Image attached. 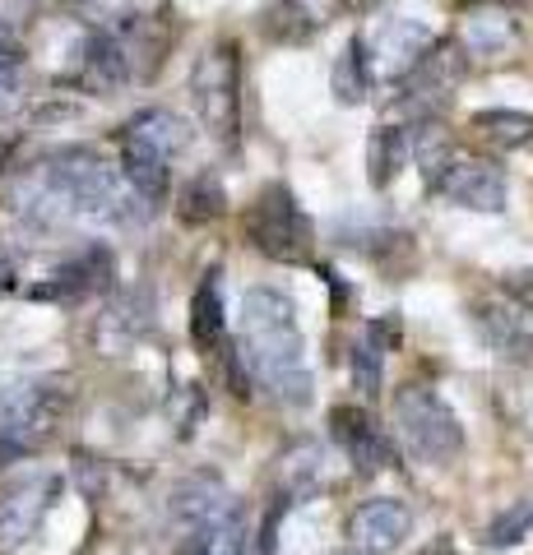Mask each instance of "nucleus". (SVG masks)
<instances>
[{"instance_id":"1","label":"nucleus","mask_w":533,"mask_h":555,"mask_svg":"<svg viewBox=\"0 0 533 555\" xmlns=\"http://www.w3.org/2000/svg\"><path fill=\"white\" fill-rule=\"evenodd\" d=\"M10 204L38 228H65V222H130V204L140 199L122 181V171L102 163L93 149H61L20 171Z\"/></svg>"},{"instance_id":"2","label":"nucleus","mask_w":533,"mask_h":555,"mask_svg":"<svg viewBox=\"0 0 533 555\" xmlns=\"http://www.w3.org/2000/svg\"><path fill=\"white\" fill-rule=\"evenodd\" d=\"M237 357L251 385L269 389L288 408L312 403V366H306V338L297 324V306L279 287H251L242 297V338Z\"/></svg>"},{"instance_id":"3","label":"nucleus","mask_w":533,"mask_h":555,"mask_svg":"<svg viewBox=\"0 0 533 555\" xmlns=\"http://www.w3.org/2000/svg\"><path fill=\"white\" fill-rule=\"evenodd\" d=\"M394 426L404 449L427 467H450L464 454V422L432 385H404L394 393Z\"/></svg>"},{"instance_id":"4","label":"nucleus","mask_w":533,"mask_h":555,"mask_svg":"<svg viewBox=\"0 0 533 555\" xmlns=\"http://www.w3.org/2000/svg\"><path fill=\"white\" fill-rule=\"evenodd\" d=\"M242 232L255 250L274 264H306L316 250V228L306 218V208L297 204V195L283 181L261 185V195L251 199Z\"/></svg>"},{"instance_id":"5","label":"nucleus","mask_w":533,"mask_h":555,"mask_svg":"<svg viewBox=\"0 0 533 555\" xmlns=\"http://www.w3.org/2000/svg\"><path fill=\"white\" fill-rule=\"evenodd\" d=\"M191 102H195L200 126L218 144L232 149L237 134H242V51H237L232 38L214 42L191 65Z\"/></svg>"},{"instance_id":"6","label":"nucleus","mask_w":533,"mask_h":555,"mask_svg":"<svg viewBox=\"0 0 533 555\" xmlns=\"http://www.w3.org/2000/svg\"><path fill=\"white\" fill-rule=\"evenodd\" d=\"M464 75H469V56L459 51V42H432V51L418 61V69H413L408 79H399L404 83V93H399L404 112H413L418 120L441 116L450 107Z\"/></svg>"},{"instance_id":"7","label":"nucleus","mask_w":533,"mask_h":555,"mask_svg":"<svg viewBox=\"0 0 533 555\" xmlns=\"http://www.w3.org/2000/svg\"><path fill=\"white\" fill-rule=\"evenodd\" d=\"M330 436L363 477L385 473V467L394 463V440L385 436V426L357 403H334L330 408Z\"/></svg>"},{"instance_id":"8","label":"nucleus","mask_w":533,"mask_h":555,"mask_svg":"<svg viewBox=\"0 0 533 555\" xmlns=\"http://www.w3.org/2000/svg\"><path fill=\"white\" fill-rule=\"evenodd\" d=\"M432 42H436V33L427 24H418V20H385L381 28H376V38L367 42L376 83L408 79L413 69H418V61L432 51Z\"/></svg>"},{"instance_id":"9","label":"nucleus","mask_w":533,"mask_h":555,"mask_svg":"<svg viewBox=\"0 0 533 555\" xmlns=\"http://www.w3.org/2000/svg\"><path fill=\"white\" fill-rule=\"evenodd\" d=\"M71 83L84 89V93H93V98H112V93H122L130 83V61H126L122 42H116L112 24L84 33V42L75 47Z\"/></svg>"},{"instance_id":"10","label":"nucleus","mask_w":533,"mask_h":555,"mask_svg":"<svg viewBox=\"0 0 533 555\" xmlns=\"http://www.w3.org/2000/svg\"><path fill=\"white\" fill-rule=\"evenodd\" d=\"M436 190L455 208H469V214H506V199H510V185L502 171L483 158H459V153L436 177Z\"/></svg>"},{"instance_id":"11","label":"nucleus","mask_w":533,"mask_h":555,"mask_svg":"<svg viewBox=\"0 0 533 555\" xmlns=\"http://www.w3.org/2000/svg\"><path fill=\"white\" fill-rule=\"evenodd\" d=\"M348 537H353V551L363 555H394L413 537V509L399 495H376L353 509Z\"/></svg>"},{"instance_id":"12","label":"nucleus","mask_w":533,"mask_h":555,"mask_svg":"<svg viewBox=\"0 0 533 555\" xmlns=\"http://www.w3.org/2000/svg\"><path fill=\"white\" fill-rule=\"evenodd\" d=\"M473 324L483 328L492 352H502L506 361H520V366H533V315L524 306H515L506 292L502 297L478 301L473 306Z\"/></svg>"},{"instance_id":"13","label":"nucleus","mask_w":533,"mask_h":555,"mask_svg":"<svg viewBox=\"0 0 533 555\" xmlns=\"http://www.w3.org/2000/svg\"><path fill=\"white\" fill-rule=\"evenodd\" d=\"M112 273H116L112 250L107 246H89L84 255H75L71 264H61L47 283L33 287L28 297L33 301H84V297H93V292L112 287Z\"/></svg>"},{"instance_id":"14","label":"nucleus","mask_w":533,"mask_h":555,"mask_svg":"<svg viewBox=\"0 0 533 555\" xmlns=\"http://www.w3.org/2000/svg\"><path fill=\"white\" fill-rule=\"evenodd\" d=\"M112 33H116V42H122L126 61H130V79H153V69L163 65L172 38H177L167 10H158V14H126L122 24H112Z\"/></svg>"},{"instance_id":"15","label":"nucleus","mask_w":533,"mask_h":555,"mask_svg":"<svg viewBox=\"0 0 533 555\" xmlns=\"http://www.w3.org/2000/svg\"><path fill=\"white\" fill-rule=\"evenodd\" d=\"M172 514L181 518L191 532H204V528H228L237 524V505L228 495V486L218 477H186L177 491H172Z\"/></svg>"},{"instance_id":"16","label":"nucleus","mask_w":533,"mask_h":555,"mask_svg":"<svg viewBox=\"0 0 533 555\" xmlns=\"http://www.w3.org/2000/svg\"><path fill=\"white\" fill-rule=\"evenodd\" d=\"M122 181L135 190V199L144 208H158L172 185V158L163 149H153L144 139L122 130Z\"/></svg>"},{"instance_id":"17","label":"nucleus","mask_w":533,"mask_h":555,"mask_svg":"<svg viewBox=\"0 0 533 555\" xmlns=\"http://www.w3.org/2000/svg\"><path fill=\"white\" fill-rule=\"evenodd\" d=\"M61 491L56 477H33L24 486L0 500V546H20L33 537V528L42 524V514L51 509V495Z\"/></svg>"},{"instance_id":"18","label":"nucleus","mask_w":533,"mask_h":555,"mask_svg":"<svg viewBox=\"0 0 533 555\" xmlns=\"http://www.w3.org/2000/svg\"><path fill=\"white\" fill-rule=\"evenodd\" d=\"M520 42V28L506 10H487V5H473V14L459 20V51L464 56H478V61H496L515 51Z\"/></svg>"},{"instance_id":"19","label":"nucleus","mask_w":533,"mask_h":555,"mask_svg":"<svg viewBox=\"0 0 533 555\" xmlns=\"http://www.w3.org/2000/svg\"><path fill=\"white\" fill-rule=\"evenodd\" d=\"M191 343L200 352H223L228 343V310H223V269H210L200 278L191 297Z\"/></svg>"},{"instance_id":"20","label":"nucleus","mask_w":533,"mask_h":555,"mask_svg":"<svg viewBox=\"0 0 533 555\" xmlns=\"http://www.w3.org/2000/svg\"><path fill=\"white\" fill-rule=\"evenodd\" d=\"M399 343V324H367L363 338L353 343V385L363 398H376L385 389V352Z\"/></svg>"},{"instance_id":"21","label":"nucleus","mask_w":533,"mask_h":555,"mask_svg":"<svg viewBox=\"0 0 533 555\" xmlns=\"http://www.w3.org/2000/svg\"><path fill=\"white\" fill-rule=\"evenodd\" d=\"M316 486H320V449L316 444H292L279 454V491H274V505H302L306 495H316Z\"/></svg>"},{"instance_id":"22","label":"nucleus","mask_w":533,"mask_h":555,"mask_svg":"<svg viewBox=\"0 0 533 555\" xmlns=\"http://www.w3.org/2000/svg\"><path fill=\"white\" fill-rule=\"evenodd\" d=\"M330 89L343 107H357L367 102V93L376 89V75H371V56H367V38H348L334 61V75H330Z\"/></svg>"},{"instance_id":"23","label":"nucleus","mask_w":533,"mask_h":555,"mask_svg":"<svg viewBox=\"0 0 533 555\" xmlns=\"http://www.w3.org/2000/svg\"><path fill=\"white\" fill-rule=\"evenodd\" d=\"M408 163V130L404 126H376L367 139V177L376 190H390L394 177Z\"/></svg>"},{"instance_id":"24","label":"nucleus","mask_w":533,"mask_h":555,"mask_svg":"<svg viewBox=\"0 0 533 555\" xmlns=\"http://www.w3.org/2000/svg\"><path fill=\"white\" fill-rule=\"evenodd\" d=\"M126 134L144 139V144H153V149H163L167 158H177V153H186V144H191V126H186L177 112H167V107H149L140 116H130Z\"/></svg>"},{"instance_id":"25","label":"nucleus","mask_w":533,"mask_h":555,"mask_svg":"<svg viewBox=\"0 0 533 555\" xmlns=\"http://www.w3.org/2000/svg\"><path fill=\"white\" fill-rule=\"evenodd\" d=\"M455 153L459 149H455V139L441 130V120H418V130H408V158L422 167L427 185H436V177L450 167Z\"/></svg>"},{"instance_id":"26","label":"nucleus","mask_w":533,"mask_h":555,"mask_svg":"<svg viewBox=\"0 0 533 555\" xmlns=\"http://www.w3.org/2000/svg\"><path fill=\"white\" fill-rule=\"evenodd\" d=\"M223 214H228V190H223L218 177H210V171H200V177L181 190L177 199V218L191 222V228H204V222H218Z\"/></svg>"},{"instance_id":"27","label":"nucleus","mask_w":533,"mask_h":555,"mask_svg":"<svg viewBox=\"0 0 533 555\" xmlns=\"http://www.w3.org/2000/svg\"><path fill=\"white\" fill-rule=\"evenodd\" d=\"M473 130L483 134L487 144L506 149V153H515V149L533 144V116H529V112H515V107H492V112H478V116H473Z\"/></svg>"},{"instance_id":"28","label":"nucleus","mask_w":533,"mask_h":555,"mask_svg":"<svg viewBox=\"0 0 533 555\" xmlns=\"http://www.w3.org/2000/svg\"><path fill=\"white\" fill-rule=\"evenodd\" d=\"M312 28H316V20L302 0H274L265 10V33L279 42H302V38H312Z\"/></svg>"},{"instance_id":"29","label":"nucleus","mask_w":533,"mask_h":555,"mask_svg":"<svg viewBox=\"0 0 533 555\" xmlns=\"http://www.w3.org/2000/svg\"><path fill=\"white\" fill-rule=\"evenodd\" d=\"M533 537V500H515V505L496 518V524L487 528V546L492 551H510Z\"/></svg>"},{"instance_id":"30","label":"nucleus","mask_w":533,"mask_h":555,"mask_svg":"<svg viewBox=\"0 0 533 555\" xmlns=\"http://www.w3.org/2000/svg\"><path fill=\"white\" fill-rule=\"evenodd\" d=\"M186 555H246V551H242V542H237V528L228 524V528L195 532V542H191V551H186Z\"/></svg>"},{"instance_id":"31","label":"nucleus","mask_w":533,"mask_h":555,"mask_svg":"<svg viewBox=\"0 0 533 555\" xmlns=\"http://www.w3.org/2000/svg\"><path fill=\"white\" fill-rule=\"evenodd\" d=\"M502 292H506V297H510L515 306H524L529 315H533V264L502 273Z\"/></svg>"},{"instance_id":"32","label":"nucleus","mask_w":533,"mask_h":555,"mask_svg":"<svg viewBox=\"0 0 533 555\" xmlns=\"http://www.w3.org/2000/svg\"><path fill=\"white\" fill-rule=\"evenodd\" d=\"M14 107H24V65L20 61L0 69V116L14 112Z\"/></svg>"},{"instance_id":"33","label":"nucleus","mask_w":533,"mask_h":555,"mask_svg":"<svg viewBox=\"0 0 533 555\" xmlns=\"http://www.w3.org/2000/svg\"><path fill=\"white\" fill-rule=\"evenodd\" d=\"M14 61H20V42H14V24L0 20V69L14 65Z\"/></svg>"},{"instance_id":"34","label":"nucleus","mask_w":533,"mask_h":555,"mask_svg":"<svg viewBox=\"0 0 533 555\" xmlns=\"http://www.w3.org/2000/svg\"><path fill=\"white\" fill-rule=\"evenodd\" d=\"M38 5H42V0H0V20H5V24H20L24 14H33Z\"/></svg>"},{"instance_id":"35","label":"nucleus","mask_w":533,"mask_h":555,"mask_svg":"<svg viewBox=\"0 0 533 555\" xmlns=\"http://www.w3.org/2000/svg\"><path fill=\"white\" fill-rule=\"evenodd\" d=\"M28 454V444L24 440H14V436H5V430H0V467L5 463H20Z\"/></svg>"},{"instance_id":"36","label":"nucleus","mask_w":533,"mask_h":555,"mask_svg":"<svg viewBox=\"0 0 533 555\" xmlns=\"http://www.w3.org/2000/svg\"><path fill=\"white\" fill-rule=\"evenodd\" d=\"M5 292H14V259L0 250V297H5Z\"/></svg>"},{"instance_id":"37","label":"nucleus","mask_w":533,"mask_h":555,"mask_svg":"<svg viewBox=\"0 0 533 555\" xmlns=\"http://www.w3.org/2000/svg\"><path fill=\"white\" fill-rule=\"evenodd\" d=\"M469 5H487V10H510V5H520V0H469Z\"/></svg>"},{"instance_id":"38","label":"nucleus","mask_w":533,"mask_h":555,"mask_svg":"<svg viewBox=\"0 0 533 555\" xmlns=\"http://www.w3.org/2000/svg\"><path fill=\"white\" fill-rule=\"evenodd\" d=\"M343 5H348V10H357V14H367V10H376V5H381V0H343Z\"/></svg>"},{"instance_id":"39","label":"nucleus","mask_w":533,"mask_h":555,"mask_svg":"<svg viewBox=\"0 0 533 555\" xmlns=\"http://www.w3.org/2000/svg\"><path fill=\"white\" fill-rule=\"evenodd\" d=\"M339 555H363V551H353V546H348V551H339Z\"/></svg>"}]
</instances>
